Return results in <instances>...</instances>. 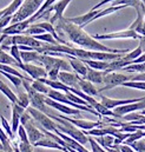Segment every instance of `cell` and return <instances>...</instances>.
Instances as JSON below:
<instances>
[{
	"label": "cell",
	"mask_w": 145,
	"mask_h": 152,
	"mask_svg": "<svg viewBox=\"0 0 145 152\" xmlns=\"http://www.w3.org/2000/svg\"><path fill=\"white\" fill-rule=\"evenodd\" d=\"M26 111L31 114L32 119L36 120L37 123H38L44 130H46V131H51V132H52V131H54V130L57 129V123H54L53 119H51L46 113H44V112L37 110V109L32 107V106L27 107Z\"/></svg>",
	"instance_id": "obj_6"
},
{
	"label": "cell",
	"mask_w": 145,
	"mask_h": 152,
	"mask_svg": "<svg viewBox=\"0 0 145 152\" xmlns=\"http://www.w3.org/2000/svg\"><path fill=\"white\" fill-rule=\"evenodd\" d=\"M32 24L30 23V20H24V21H19L15 24L10 25L8 27L4 28L0 33L5 34V36H19V34H24V32L31 26Z\"/></svg>",
	"instance_id": "obj_12"
},
{
	"label": "cell",
	"mask_w": 145,
	"mask_h": 152,
	"mask_svg": "<svg viewBox=\"0 0 145 152\" xmlns=\"http://www.w3.org/2000/svg\"><path fill=\"white\" fill-rule=\"evenodd\" d=\"M18 150L19 152H33L31 143H23V142L18 144Z\"/></svg>",
	"instance_id": "obj_45"
},
{
	"label": "cell",
	"mask_w": 145,
	"mask_h": 152,
	"mask_svg": "<svg viewBox=\"0 0 145 152\" xmlns=\"http://www.w3.org/2000/svg\"><path fill=\"white\" fill-rule=\"evenodd\" d=\"M145 109V98L142 102H138V103H133V104H129V105H124V106H119V107H116L113 110V112L116 114V117H120L123 118L124 115L130 113H133L136 111H143Z\"/></svg>",
	"instance_id": "obj_11"
},
{
	"label": "cell",
	"mask_w": 145,
	"mask_h": 152,
	"mask_svg": "<svg viewBox=\"0 0 145 152\" xmlns=\"http://www.w3.org/2000/svg\"><path fill=\"white\" fill-rule=\"evenodd\" d=\"M25 111L26 110L24 107H21L20 105H18V104H13L12 105V125H11V127H12L13 133L18 132V129L20 126L21 115L25 113Z\"/></svg>",
	"instance_id": "obj_20"
},
{
	"label": "cell",
	"mask_w": 145,
	"mask_h": 152,
	"mask_svg": "<svg viewBox=\"0 0 145 152\" xmlns=\"http://www.w3.org/2000/svg\"><path fill=\"white\" fill-rule=\"evenodd\" d=\"M21 54V60L24 64H32V63H39L41 53L37 52L36 50L33 51H20Z\"/></svg>",
	"instance_id": "obj_26"
},
{
	"label": "cell",
	"mask_w": 145,
	"mask_h": 152,
	"mask_svg": "<svg viewBox=\"0 0 145 152\" xmlns=\"http://www.w3.org/2000/svg\"><path fill=\"white\" fill-rule=\"evenodd\" d=\"M38 27H40V28H42L45 32H47V33H50V34H52L53 36V38L56 39L59 44H62V45H66V46H70L65 40H63V39L60 38L59 36H58V33H57V31H56V27L51 24V23H47V21H44V23H39V24H36Z\"/></svg>",
	"instance_id": "obj_24"
},
{
	"label": "cell",
	"mask_w": 145,
	"mask_h": 152,
	"mask_svg": "<svg viewBox=\"0 0 145 152\" xmlns=\"http://www.w3.org/2000/svg\"><path fill=\"white\" fill-rule=\"evenodd\" d=\"M136 152H145V138H142L130 145Z\"/></svg>",
	"instance_id": "obj_43"
},
{
	"label": "cell",
	"mask_w": 145,
	"mask_h": 152,
	"mask_svg": "<svg viewBox=\"0 0 145 152\" xmlns=\"http://www.w3.org/2000/svg\"><path fill=\"white\" fill-rule=\"evenodd\" d=\"M59 70H51V71H48L47 72V79H50V80H58V76H59Z\"/></svg>",
	"instance_id": "obj_47"
},
{
	"label": "cell",
	"mask_w": 145,
	"mask_h": 152,
	"mask_svg": "<svg viewBox=\"0 0 145 152\" xmlns=\"http://www.w3.org/2000/svg\"><path fill=\"white\" fill-rule=\"evenodd\" d=\"M64 152H69V151H67V150H66V149H64Z\"/></svg>",
	"instance_id": "obj_55"
},
{
	"label": "cell",
	"mask_w": 145,
	"mask_h": 152,
	"mask_svg": "<svg viewBox=\"0 0 145 152\" xmlns=\"http://www.w3.org/2000/svg\"><path fill=\"white\" fill-rule=\"evenodd\" d=\"M144 23H145V14H144Z\"/></svg>",
	"instance_id": "obj_56"
},
{
	"label": "cell",
	"mask_w": 145,
	"mask_h": 152,
	"mask_svg": "<svg viewBox=\"0 0 145 152\" xmlns=\"http://www.w3.org/2000/svg\"><path fill=\"white\" fill-rule=\"evenodd\" d=\"M131 80H135V81H144L145 83V72L143 73H138L135 77H131Z\"/></svg>",
	"instance_id": "obj_49"
},
{
	"label": "cell",
	"mask_w": 145,
	"mask_h": 152,
	"mask_svg": "<svg viewBox=\"0 0 145 152\" xmlns=\"http://www.w3.org/2000/svg\"><path fill=\"white\" fill-rule=\"evenodd\" d=\"M0 64L18 67V63L14 60V58H13L11 54H7L1 47H0Z\"/></svg>",
	"instance_id": "obj_31"
},
{
	"label": "cell",
	"mask_w": 145,
	"mask_h": 152,
	"mask_svg": "<svg viewBox=\"0 0 145 152\" xmlns=\"http://www.w3.org/2000/svg\"><path fill=\"white\" fill-rule=\"evenodd\" d=\"M0 119H1V126H2V129L5 130V132L7 133V136H8L11 139H13V138H14V137H13L14 133H13V131H12L11 125L8 124V121H7V120L4 118V115H1V114H0Z\"/></svg>",
	"instance_id": "obj_41"
},
{
	"label": "cell",
	"mask_w": 145,
	"mask_h": 152,
	"mask_svg": "<svg viewBox=\"0 0 145 152\" xmlns=\"http://www.w3.org/2000/svg\"><path fill=\"white\" fill-rule=\"evenodd\" d=\"M79 90L83 91L85 94H87L90 97H97V96H99V91L96 88L94 84L90 83L89 80H86L84 78H80L79 79Z\"/></svg>",
	"instance_id": "obj_23"
},
{
	"label": "cell",
	"mask_w": 145,
	"mask_h": 152,
	"mask_svg": "<svg viewBox=\"0 0 145 152\" xmlns=\"http://www.w3.org/2000/svg\"><path fill=\"white\" fill-rule=\"evenodd\" d=\"M96 139V142L100 145V146H103L104 149H109V148H113V145H114V137L113 136H110V134H106V136H103V137H97V138H94Z\"/></svg>",
	"instance_id": "obj_30"
},
{
	"label": "cell",
	"mask_w": 145,
	"mask_h": 152,
	"mask_svg": "<svg viewBox=\"0 0 145 152\" xmlns=\"http://www.w3.org/2000/svg\"><path fill=\"white\" fill-rule=\"evenodd\" d=\"M141 1H142V2L144 4V6H145V0H141Z\"/></svg>",
	"instance_id": "obj_54"
},
{
	"label": "cell",
	"mask_w": 145,
	"mask_h": 152,
	"mask_svg": "<svg viewBox=\"0 0 145 152\" xmlns=\"http://www.w3.org/2000/svg\"><path fill=\"white\" fill-rule=\"evenodd\" d=\"M0 151H4V148H2V144L0 143Z\"/></svg>",
	"instance_id": "obj_51"
},
{
	"label": "cell",
	"mask_w": 145,
	"mask_h": 152,
	"mask_svg": "<svg viewBox=\"0 0 145 152\" xmlns=\"http://www.w3.org/2000/svg\"><path fill=\"white\" fill-rule=\"evenodd\" d=\"M114 1H117V0H102L100 2H98L97 5H94V6H93V7L91 8V10H92V11L99 10V8H100V7L103 6V5H105V4H108V2H114Z\"/></svg>",
	"instance_id": "obj_48"
},
{
	"label": "cell",
	"mask_w": 145,
	"mask_h": 152,
	"mask_svg": "<svg viewBox=\"0 0 145 152\" xmlns=\"http://www.w3.org/2000/svg\"><path fill=\"white\" fill-rule=\"evenodd\" d=\"M17 104L20 105L21 107H24L25 110H27V107H30V97L26 93V91L25 92H23V91L19 92V94H18V103Z\"/></svg>",
	"instance_id": "obj_35"
},
{
	"label": "cell",
	"mask_w": 145,
	"mask_h": 152,
	"mask_svg": "<svg viewBox=\"0 0 145 152\" xmlns=\"http://www.w3.org/2000/svg\"><path fill=\"white\" fill-rule=\"evenodd\" d=\"M44 33H46L42 28H40V27H38L36 24H32L25 32H24V34L25 36H32V37H34V36H39V34H44Z\"/></svg>",
	"instance_id": "obj_39"
},
{
	"label": "cell",
	"mask_w": 145,
	"mask_h": 152,
	"mask_svg": "<svg viewBox=\"0 0 145 152\" xmlns=\"http://www.w3.org/2000/svg\"><path fill=\"white\" fill-rule=\"evenodd\" d=\"M58 117L70 121L75 127H78L80 130H84V131H90V130L99 127L102 125L100 121H92V120H85V119H74V118H70V117H66V115H58Z\"/></svg>",
	"instance_id": "obj_13"
},
{
	"label": "cell",
	"mask_w": 145,
	"mask_h": 152,
	"mask_svg": "<svg viewBox=\"0 0 145 152\" xmlns=\"http://www.w3.org/2000/svg\"><path fill=\"white\" fill-rule=\"evenodd\" d=\"M79 79H80V77L74 72L60 71L59 76H58V80L62 81L64 85H66L69 87H73V88H78V90H79Z\"/></svg>",
	"instance_id": "obj_18"
},
{
	"label": "cell",
	"mask_w": 145,
	"mask_h": 152,
	"mask_svg": "<svg viewBox=\"0 0 145 152\" xmlns=\"http://www.w3.org/2000/svg\"><path fill=\"white\" fill-rule=\"evenodd\" d=\"M33 146L36 148H45V149H52V150H59V151H64V148L58 144L54 139H52L51 137H48L47 134H45V137L39 140L38 143H36Z\"/></svg>",
	"instance_id": "obj_22"
},
{
	"label": "cell",
	"mask_w": 145,
	"mask_h": 152,
	"mask_svg": "<svg viewBox=\"0 0 145 152\" xmlns=\"http://www.w3.org/2000/svg\"><path fill=\"white\" fill-rule=\"evenodd\" d=\"M122 86H124V87H130V88H136V90H141V91H145V83L144 81L129 80V81H125Z\"/></svg>",
	"instance_id": "obj_37"
},
{
	"label": "cell",
	"mask_w": 145,
	"mask_h": 152,
	"mask_svg": "<svg viewBox=\"0 0 145 152\" xmlns=\"http://www.w3.org/2000/svg\"><path fill=\"white\" fill-rule=\"evenodd\" d=\"M44 2H45V0H25L24 4L21 5V7L18 10V12L15 14H13L12 24L30 19L32 15H34L39 11V8L42 6Z\"/></svg>",
	"instance_id": "obj_3"
},
{
	"label": "cell",
	"mask_w": 145,
	"mask_h": 152,
	"mask_svg": "<svg viewBox=\"0 0 145 152\" xmlns=\"http://www.w3.org/2000/svg\"><path fill=\"white\" fill-rule=\"evenodd\" d=\"M145 97L142 98H135V99H113L109 98L106 96H100V103L109 110H114L116 107L119 106H124V105H129V104H133V103H138L142 102Z\"/></svg>",
	"instance_id": "obj_9"
},
{
	"label": "cell",
	"mask_w": 145,
	"mask_h": 152,
	"mask_svg": "<svg viewBox=\"0 0 145 152\" xmlns=\"http://www.w3.org/2000/svg\"><path fill=\"white\" fill-rule=\"evenodd\" d=\"M0 91L2 94H5V97H7V99L12 103V104H17L18 103V96L0 79Z\"/></svg>",
	"instance_id": "obj_29"
},
{
	"label": "cell",
	"mask_w": 145,
	"mask_h": 152,
	"mask_svg": "<svg viewBox=\"0 0 145 152\" xmlns=\"http://www.w3.org/2000/svg\"><path fill=\"white\" fill-rule=\"evenodd\" d=\"M31 86L33 87V90H36L37 92H39V93H41V94H45V96H47L48 91L51 90L46 84H44V83L40 81V80H33V81L31 83Z\"/></svg>",
	"instance_id": "obj_33"
},
{
	"label": "cell",
	"mask_w": 145,
	"mask_h": 152,
	"mask_svg": "<svg viewBox=\"0 0 145 152\" xmlns=\"http://www.w3.org/2000/svg\"><path fill=\"white\" fill-rule=\"evenodd\" d=\"M21 70H24L31 79L34 80H39L41 78H47V72L44 69V66H39V65H34V64H23L20 66Z\"/></svg>",
	"instance_id": "obj_14"
},
{
	"label": "cell",
	"mask_w": 145,
	"mask_h": 152,
	"mask_svg": "<svg viewBox=\"0 0 145 152\" xmlns=\"http://www.w3.org/2000/svg\"><path fill=\"white\" fill-rule=\"evenodd\" d=\"M24 127H25V130H26L29 140H30V143H31L32 146L45 137V133H44L42 131H40L36 125L33 124V119H31L29 123H26V125H25Z\"/></svg>",
	"instance_id": "obj_16"
},
{
	"label": "cell",
	"mask_w": 145,
	"mask_h": 152,
	"mask_svg": "<svg viewBox=\"0 0 145 152\" xmlns=\"http://www.w3.org/2000/svg\"><path fill=\"white\" fill-rule=\"evenodd\" d=\"M98 11H99V10H96V11H92V10H91L90 12H87V13H85V14H83V15H78V17H73V18H67V19H69V21H71L72 24L79 26V27H81V28H84V27L87 26L90 23H92V19H93L94 15L98 13Z\"/></svg>",
	"instance_id": "obj_19"
},
{
	"label": "cell",
	"mask_w": 145,
	"mask_h": 152,
	"mask_svg": "<svg viewBox=\"0 0 145 152\" xmlns=\"http://www.w3.org/2000/svg\"><path fill=\"white\" fill-rule=\"evenodd\" d=\"M141 114H142V115H145V109L143 110V111H142V113H141Z\"/></svg>",
	"instance_id": "obj_53"
},
{
	"label": "cell",
	"mask_w": 145,
	"mask_h": 152,
	"mask_svg": "<svg viewBox=\"0 0 145 152\" xmlns=\"http://www.w3.org/2000/svg\"><path fill=\"white\" fill-rule=\"evenodd\" d=\"M108 152H122L119 150V146L118 145H113V148H109V149H105Z\"/></svg>",
	"instance_id": "obj_50"
},
{
	"label": "cell",
	"mask_w": 145,
	"mask_h": 152,
	"mask_svg": "<svg viewBox=\"0 0 145 152\" xmlns=\"http://www.w3.org/2000/svg\"><path fill=\"white\" fill-rule=\"evenodd\" d=\"M90 69L97 71H106L109 69L110 61H100V60H92V59H81Z\"/></svg>",
	"instance_id": "obj_27"
},
{
	"label": "cell",
	"mask_w": 145,
	"mask_h": 152,
	"mask_svg": "<svg viewBox=\"0 0 145 152\" xmlns=\"http://www.w3.org/2000/svg\"><path fill=\"white\" fill-rule=\"evenodd\" d=\"M45 103H46V105H47L48 107L56 109V110H58L59 112H62V113H64V114H67V115H78V114H80V110L73 109V107L67 106V105H65V104L58 103V102H56V100H52V99H50L48 97H46Z\"/></svg>",
	"instance_id": "obj_17"
},
{
	"label": "cell",
	"mask_w": 145,
	"mask_h": 152,
	"mask_svg": "<svg viewBox=\"0 0 145 152\" xmlns=\"http://www.w3.org/2000/svg\"><path fill=\"white\" fill-rule=\"evenodd\" d=\"M23 85H24V88L26 91V93L29 94L30 97V105L32 107H34L37 110L46 113L47 115L51 113L50 110H48V106L46 105L45 103V99H46V96L45 94H41L39 92H37L36 90H33V87L31 86V83L29 80H23Z\"/></svg>",
	"instance_id": "obj_4"
},
{
	"label": "cell",
	"mask_w": 145,
	"mask_h": 152,
	"mask_svg": "<svg viewBox=\"0 0 145 152\" xmlns=\"http://www.w3.org/2000/svg\"><path fill=\"white\" fill-rule=\"evenodd\" d=\"M39 64H41L44 66L46 72H48L51 70H59V71L71 72V69H72L69 60H65V59L59 58V57H52V56H48V54H41Z\"/></svg>",
	"instance_id": "obj_5"
},
{
	"label": "cell",
	"mask_w": 145,
	"mask_h": 152,
	"mask_svg": "<svg viewBox=\"0 0 145 152\" xmlns=\"http://www.w3.org/2000/svg\"><path fill=\"white\" fill-rule=\"evenodd\" d=\"M0 73L2 75V76H5L15 87H20L21 85H23V79H20V78H18V77L13 76V75H10V73H5V72H2V71H0Z\"/></svg>",
	"instance_id": "obj_40"
},
{
	"label": "cell",
	"mask_w": 145,
	"mask_h": 152,
	"mask_svg": "<svg viewBox=\"0 0 145 152\" xmlns=\"http://www.w3.org/2000/svg\"><path fill=\"white\" fill-rule=\"evenodd\" d=\"M32 119V117H31V114L29 113L27 111H25V113L21 115V119H20V125H23V126H25L26 125V123H29L30 120Z\"/></svg>",
	"instance_id": "obj_46"
},
{
	"label": "cell",
	"mask_w": 145,
	"mask_h": 152,
	"mask_svg": "<svg viewBox=\"0 0 145 152\" xmlns=\"http://www.w3.org/2000/svg\"><path fill=\"white\" fill-rule=\"evenodd\" d=\"M112 6H126V7H133L137 12V14L142 13L145 14V6L141 0H117L112 2Z\"/></svg>",
	"instance_id": "obj_21"
},
{
	"label": "cell",
	"mask_w": 145,
	"mask_h": 152,
	"mask_svg": "<svg viewBox=\"0 0 145 152\" xmlns=\"http://www.w3.org/2000/svg\"><path fill=\"white\" fill-rule=\"evenodd\" d=\"M64 58H66L72 67V70L74 71V73H77L79 77H83L85 78L87 75V70H89V66L79 58H75L72 56H69V54H64Z\"/></svg>",
	"instance_id": "obj_15"
},
{
	"label": "cell",
	"mask_w": 145,
	"mask_h": 152,
	"mask_svg": "<svg viewBox=\"0 0 145 152\" xmlns=\"http://www.w3.org/2000/svg\"><path fill=\"white\" fill-rule=\"evenodd\" d=\"M89 143H90V145H91L92 152H108L103 146H100V145L96 142V139H94L93 137H89Z\"/></svg>",
	"instance_id": "obj_42"
},
{
	"label": "cell",
	"mask_w": 145,
	"mask_h": 152,
	"mask_svg": "<svg viewBox=\"0 0 145 152\" xmlns=\"http://www.w3.org/2000/svg\"><path fill=\"white\" fill-rule=\"evenodd\" d=\"M48 117L51 119H53V120L57 121V129L60 132L67 134L69 137H71L72 139L77 140L81 145H85L86 143H89V137L84 133V131H81L80 129L75 127L70 121H67V120H65V119H63V118H60V117H58V115L52 113L48 114Z\"/></svg>",
	"instance_id": "obj_2"
},
{
	"label": "cell",
	"mask_w": 145,
	"mask_h": 152,
	"mask_svg": "<svg viewBox=\"0 0 145 152\" xmlns=\"http://www.w3.org/2000/svg\"><path fill=\"white\" fill-rule=\"evenodd\" d=\"M123 71H126V72H138V73H143L145 72V63L143 64H132V65H129L123 69Z\"/></svg>",
	"instance_id": "obj_38"
},
{
	"label": "cell",
	"mask_w": 145,
	"mask_h": 152,
	"mask_svg": "<svg viewBox=\"0 0 145 152\" xmlns=\"http://www.w3.org/2000/svg\"><path fill=\"white\" fill-rule=\"evenodd\" d=\"M104 77H105V71H97V70H93V69L89 67L87 75L84 79L89 80L92 84H103Z\"/></svg>",
	"instance_id": "obj_25"
},
{
	"label": "cell",
	"mask_w": 145,
	"mask_h": 152,
	"mask_svg": "<svg viewBox=\"0 0 145 152\" xmlns=\"http://www.w3.org/2000/svg\"><path fill=\"white\" fill-rule=\"evenodd\" d=\"M131 80V77H127L123 73H117V72H105V77H104V87H102L99 90V92L105 91V90H111L113 87L117 86H122L125 81Z\"/></svg>",
	"instance_id": "obj_7"
},
{
	"label": "cell",
	"mask_w": 145,
	"mask_h": 152,
	"mask_svg": "<svg viewBox=\"0 0 145 152\" xmlns=\"http://www.w3.org/2000/svg\"><path fill=\"white\" fill-rule=\"evenodd\" d=\"M18 137H19V140L23 142V143H30L29 140V137H27V133H26V130L23 125L19 126L18 129Z\"/></svg>",
	"instance_id": "obj_44"
},
{
	"label": "cell",
	"mask_w": 145,
	"mask_h": 152,
	"mask_svg": "<svg viewBox=\"0 0 145 152\" xmlns=\"http://www.w3.org/2000/svg\"><path fill=\"white\" fill-rule=\"evenodd\" d=\"M0 143L2 144L4 151H10L13 149V146L11 145V138L7 136V133L5 132L2 126H0Z\"/></svg>",
	"instance_id": "obj_32"
},
{
	"label": "cell",
	"mask_w": 145,
	"mask_h": 152,
	"mask_svg": "<svg viewBox=\"0 0 145 152\" xmlns=\"http://www.w3.org/2000/svg\"><path fill=\"white\" fill-rule=\"evenodd\" d=\"M56 31L57 32H64L69 39L72 41L73 44L80 46L84 50L87 51H97V52H109V53H122V54H126L130 52L129 48H123V50H118V48H111L109 46H105L104 44L99 42L98 40L93 38L92 36L87 34L84 28L77 26L72 24L71 21H69L67 18H62L56 23Z\"/></svg>",
	"instance_id": "obj_1"
},
{
	"label": "cell",
	"mask_w": 145,
	"mask_h": 152,
	"mask_svg": "<svg viewBox=\"0 0 145 152\" xmlns=\"http://www.w3.org/2000/svg\"><path fill=\"white\" fill-rule=\"evenodd\" d=\"M34 38L37 40H40V41H42V42H46V44H51V45H62V44H59L56 39L53 38V36L52 34H50V33H44V34H39V36H34Z\"/></svg>",
	"instance_id": "obj_36"
},
{
	"label": "cell",
	"mask_w": 145,
	"mask_h": 152,
	"mask_svg": "<svg viewBox=\"0 0 145 152\" xmlns=\"http://www.w3.org/2000/svg\"><path fill=\"white\" fill-rule=\"evenodd\" d=\"M96 40H112V39H139L142 38L136 31L133 30H123V31H117V32H111L105 34H94L92 36Z\"/></svg>",
	"instance_id": "obj_8"
},
{
	"label": "cell",
	"mask_w": 145,
	"mask_h": 152,
	"mask_svg": "<svg viewBox=\"0 0 145 152\" xmlns=\"http://www.w3.org/2000/svg\"><path fill=\"white\" fill-rule=\"evenodd\" d=\"M10 53L11 56L14 58V60L18 63V67L20 69V66L24 64L23 60H21V54H20V50H19V46L18 45H12L10 47Z\"/></svg>",
	"instance_id": "obj_34"
},
{
	"label": "cell",
	"mask_w": 145,
	"mask_h": 152,
	"mask_svg": "<svg viewBox=\"0 0 145 152\" xmlns=\"http://www.w3.org/2000/svg\"><path fill=\"white\" fill-rule=\"evenodd\" d=\"M0 152H15V151L12 149V150H10V151H0Z\"/></svg>",
	"instance_id": "obj_52"
},
{
	"label": "cell",
	"mask_w": 145,
	"mask_h": 152,
	"mask_svg": "<svg viewBox=\"0 0 145 152\" xmlns=\"http://www.w3.org/2000/svg\"><path fill=\"white\" fill-rule=\"evenodd\" d=\"M72 0H59V1H57L53 6H51L40 18H42V17H45L48 12H51V11H54V15L51 18V24L53 25V24H56L59 19H62V18H64V12H65V10L67 8V6H69V4L71 2ZM39 18V19H40Z\"/></svg>",
	"instance_id": "obj_10"
},
{
	"label": "cell",
	"mask_w": 145,
	"mask_h": 152,
	"mask_svg": "<svg viewBox=\"0 0 145 152\" xmlns=\"http://www.w3.org/2000/svg\"><path fill=\"white\" fill-rule=\"evenodd\" d=\"M143 53H144V51H143L142 46H141V45H138L135 50H132V51H130L129 53H126L125 56H123V57H122V59H123L124 61H127L130 65H132V61H133V60H136L137 58H139Z\"/></svg>",
	"instance_id": "obj_28"
}]
</instances>
